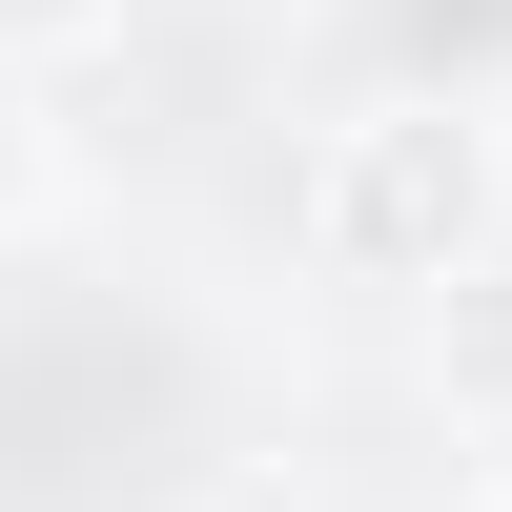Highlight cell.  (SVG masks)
<instances>
[{"instance_id":"2","label":"cell","mask_w":512,"mask_h":512,"mask_svg":"<svg viewBox=\"0 0 512 512\" xmlns=\"http://www.w3.org/2000/svg\"><path fill=\"white\" fill-rule=\"evenodd\" d=\"M431 390L472 410V431H512V246H492V267L431 308Z\"/></svg>"},{"instance_id":"3","label":"cell","mask_w":512,"mask_h":512,"mask_svg":"<svg viewBox=\"0 0 512 512\" xmlns=\"http://www.w3.org/2000/svg\"><path fill=\"white\" fill-rule=\"evenodd\" d=\"M62 205V123H41V82H0V246Z\"/></svg>"},{"instance_id":"5","label":"cell","mask_w":512,"mask_h":512,"mask_svg":"<svg viewBox=\"0 0 512 512\" xmlns=\"http://www.w3.org/2000/svg\"><path fill=\"white\" fill-rule=\"evenodd\" d=\"M472 512H512V472H492V492H472Z\"/></svg>"},{"instance_id":"4","label":"cell","mask_w":512,"mask_h":512,"mask_svg":"<svg viewBox=\"0 0 512 512\" xmlns=\"http://www.w3.org/2000/svg\"><path fill=\"white\" fill-rule=\"evenodd\" d=\"M82 41H123V0H0V82H62Z\"/></svg>"},{"instance_id":"1","label":"cell","mask_w":512,"mask_h":512,"mask_svg":"<svg viewBox=\"0 0 512 512\" xmlns=\"http://www.w3.org/2000/svg\"><path fill=\"white\" fill-rule=\"evenodd\" d=\"M287 246H308V287L451 308V287L512 246V123L472 103V82H369V103H328L308 164H287Z\"/></svg>"}]
</instances>
